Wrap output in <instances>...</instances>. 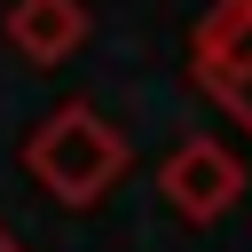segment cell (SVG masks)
<instances>
[{
	"label": "cell",
	"instance_id": "obj_4",
	"mask_svg": "<svg viewBox=\"0 0 252 252\" xmlns=\"http://www.w3.org/2000/svg\"><path fill=\"white\" fill-rule=\"evenodd\" d=\"M8 47L32 71H55L87 47V0H8Z\"/></svg>",
	"mask_w": 252,
	"mask_h": 252
},
{
	"label": "cell",
	"instance_id": "obj_1",
	"mask_svg": "<svg viewBox=\"0 0 252 252\" xmlns=\"http://www.w3.org/2000/svg\"><path fill=\"white\" fill-rule=\"evenodd\" d=\"M24 173L55 197V205H94L118 173H126V134L94 110V102H63L24 134Z\"/></svg>",
	"mask_w": 252,
	"mask_h": 252
},
{
	"label": "cell",
	"instance_id": "obj_2",
	"mask_svg": "<svg viewBox=\"0 0 252 252\" xmlns=\"http://www.w3.org/2000/svg\"><path fill=\"white\" fill-rule=\"evenodd\" d=\"M189 71L197 87L252 134V0H213L197 39H189Z\"/></svg>",
	"mask_w": 252,
	"mask_h": 252
},
{
	"label": "cell",
	"instance_id": "obj_3",
	"mask_svg": "<svg viewBox=\"0 0 252 252\" xmlns=\"http://www.w3.org/2000/svg\"><path fill=\"white\" fill-rule=\"evenodd\" d=\"M158 189H165V205L181 213V220H220L236 197H244V165H236V150H220V142H181L173 158H165V173H158Z\"/></svg>",
	"mask_w": 252,
	"mask_h": 252
}]
</instances>
